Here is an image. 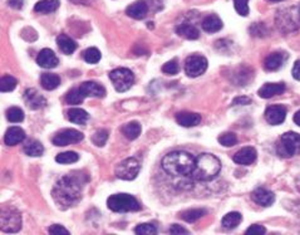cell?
I'll return each instance as SVG.
<instances>
[{
    "instance_id": "7",
    "label": "cell",
    "mask_w": 300,
    "mask_h": 235,
    "mask_svg": "<svg viewBox=\"0 0 300 235\" xmlns=\"http://www.w3.org/2000/svg\"><path fill=\"white\" fill-rule=\"evenodd\" d=\"M2 230L6 232H17L22 227V216L14 207L7 206L2 209Z\"/></svg>"
},
{
    "instance_id": "16",
    "label": "cell",
    "mask_w": 300,
    "mask_h": 235,
    "mask_svg": "<svg viewBox=\"0 0 300 235\" xmlns=\"http://www.w3.org/2000/svg\"><path fill=\"white\" fill-rule=\"evenodd\" d=\"M256 150L254 147H244L234 155V161L239 165H251L256 160Z\"/></svg>"
},
{
    "instance_id": "25",
    "label": "cell",
    "mask_w": 300,
    "mask_h": 235,
    "mask_svg": "<svg viewBox=\"0 0 300 235\" xmlns=\"http://www.w3.org/2000/svg\"><path fill=\"white\" fill-rule=\"evenodd\" d=\"M59 0H41L34 7V11L37 13H43V14H49L56 12L59 8Z\"/></svg>"
},
{
    "instance_id": "13",
    "label": "cell",
    "mask_w": 300,
    "mask_h": 235,
    "mask_svg": "<svg viewBox=\"0 0 300 235\" xmlns=\"http://www.w3.org/2000/svg\"><path fill=\"white\" fill-rule=\"evenodd\" d=\"M24 101H26L27 106L32 110H39V108L46 107L47 100L41 95L39 92H37V90L34 88H29L24 92Z\"/></svg>"
},
{
    "instance_id": "50",
    "label": "cell",
    "mask_w": 300,
    "mask_h": 235,
    "mask_svg": "<svg viewBox=\"0 0 300 235\" xmlns=\"http://www.w3.org/2000/svg\"><path fill=\"white\" fill-rule=\"evenodd\" d=\"M299 17H300V9H299Z\"/></svg>"
},
{
    "instance_id": "36",
    "label": "cell",
    "mask_w": 300,
    "mask_h": 235,
    "mask_svg": "<svg viewBox=\"0 0 300 235\" xmlns=\"http://www.w3.org/2000/svg\"><path fill=\"white\" fill-rule=\"evenodd\" d=\"M7 118L13 123H19L24 120V112L19 107H11L7 111Z\"/></svg>"
},
{
    "instance_id": "22",
    "label": "cell",
    "mask_w": 300,
    "mask_h": 235,
    "mask_svg": "<svg viewBox=\"0 0 300 235\" xmlns=\"http://www.w3.org/2000/svg\"><path fill=\"white\" fill-rule=\"evenodd\" d=\"M176 33H177L178 36L183 37V38L190 39V41H195V39H197L198 37H200L198 29L190 23L180 24V26L176 28Z\"/></svg>"
},
{
    "instance_id": "47",
    "label": "cell",
    "mask_w": 300,
    "mask_h": 235,
    "mask_svg": "<svg viewBox=\"0 0 300 235\" xmlns=\"http://www.w3.org/2000/svg\"><path fill=\"white\" fill-rule=\"evenodd\" d=\"M24 0H8V4L14 9H21L23 7Z\"/></svg>"
},
{
    "instance_id": "6",
    "label": "cell",
    "mask_w": 300,
    "mask_h": 235,
    "mask_svg": "<svg viewBox=\"0 0 300 235\" xmlns=\"http://www.w3.org/2000/svg\"><path fill=\"white\" fill-rule=\"evenodd\" d=\"M110 80L112 81L113 87L117 92H126L132 87L135 82V76L128 68L113 69L110 73Z\"/></svg>"
},
{
    "instance_id": "10",
    "label": "cell",
    "mask_w": 300,
    "mask_h": 235,
    "mask_svg": "<svg viewBox=\"0 0 300 235\" xmlns=\"http://www.w3.org/2000/svg\"><path fill=\"white\" fill-rule=\"evenodd\" d=\"M83 133L79 131L73 130V128H68V130H63L59 133H57L53 137V143L56 146H68L73 145V143H78L83 140Z\"/></svg>"
},
{
    "instance_id": "32",
    "label": "cell",
    "mask_w": 300,
    "mask_h": 235,
    "mask_svg": "<svg viewBox=\"0 0 300 235\" xmlns=\"http://www.w3.org/2000/svg\"><path fill=\"white\" fill-rule=\"evenodd\" d=\"M79 160V155L74 151H67V152H62L57 155L56 161L59 164H74Z\"/></svg>"
},
{
    "instance_id": "11",
    "label": "cell",
    "mask_w": 300,
    "mask_h": 235,
    "mask_svg": "<svg viewBox=\"0 0 300 235\" xmlns=\"http://www.w3.org/2000/svg\"><path fill=\"white\" fill-rule=\"evenodd\" d=\"M285 117H286V108L284 106H270L265 111V120H266L267 123L272 126L280 125V123L284 122Z\"/></svg>"
},
{
    "instance_id": "18",
    "label": "cell",
    "mask_w": 300,
    "mask_h": 235,
    "mask_svg": "<svg viewBox=\"0 0 300 235\" xmlns=\"http://www.w3.org/2000/svg\"><path fill=\"white\" fill-rule=\"evenodd\" d=\"M176 121L182 127H195L201 122V116L195 112H178L176 115Z\"/></svg>"
},
{
    "instance_id": "5",
    "label": "cell",
    "mask_w": 300,
    "mask_h": 235,
    "mask_svg": "<svg viewBox=\"0 0 300 235\" xmlns=\"http://www.w3.org/2000/svg\"><path fill=\"white\" fill-rule=\"evenodd\" d=\"M107 206L112 211L116 212H127V211H138L141 205L132 195L128 194H115L108 197Z\"/></svg>"
},
{
    "instance_id": "49",
    "label": "cell",
    "mask_w": 300,
    "mask_h": 235,
    "mask_svg": "<svg viewBox=\"0 0 300 235\" xmlns=\"http://www.w3.org/2000/svg\"><path fill=\"white\" fill-rule=\"evenodd\" d=\"M270 2H274V3H277V2H282V0H270Z\"/></svg>"
},
{
    "instance_id": "35",
    "label": "cell",
    "mask_w": 300,
    "mask_h": 235,
    "mask_svg": "<svg viewBox=\"0 0 300 235\" xmlns=\"http://www.w3.org/2000/svg\"><path fill=\"white\" fill-rule=\"evenodd\" d=\"M101 52L97 48H88L83 52V59L89 64H96L101 61Z\"/></svg>"
},
{
    "instance_id": "27",
    "label": "cell",
    "mask_w": 300,
    "mask_h": 235,
    "mask_svg": "<svg viewBox=\"0 0 300 235\" xmlns=\"http://www.w3.org/2000/svg\"><path fill=\"white\" fill-rule=\"evenodd\" d=\"M67 115H68L67 116L68 120L71 121V122L77 123V125H84L89 118L88 113L84 110H82V108H71Z\"/></svg>"
},
{
    "instance_id": "40",
    "label": "cell",
    "mask_w": 300,
    "mask_h": 235,
    "mask_svg": "<svg viewBox=\"0 0 300 235\" xmlns=\"http://www.w3.org/2000/svg\"><path fill=\"white\" fill-rule=\"evenodd\" d=\"M180 71V67H178L177 61L176 59H172V61L167 62V63L163 64L162 67V72L166 74H170V76H175V74L178 73Z\"/></svg>"
},
{
    "instance_id": "21",
    "label": "cell",
    "mask_w": 300,
    "mask_h": 235,
    "mask_svg": "<svg viewBox=\"0 0 300 235\" xmlns=\"http://www.w3.org/2000/svg\"><path fill=\"white\" fill-rule=\"evenodd\" d=\"M26 138V132L21 127H11L4 136V141L8 146H16Z\"/></svg>"
},
{
    "instance_id": "20",
    "label": "cell",
    "mask_w": 300,
    "mask_h": 235,
    "mask_svg": "<svg viewBox=\"0 0 300 235\" xmlns=\"http://www.w3.org/2000/svg\"><path fill=\"white\" fill-rule=\"evenodd\" d=\"M285 91L284 83H265L259 90V96L261 98H271L276 95H281Z\"/></svg>"
},
{
    "instance_id": "34",
    "label": "cell",
    "mask_w": 300,
    "mask_h": 235,
    "mask_svg": "<svg viewBox=\"0 0 300 235\" xmlns=\"http://www.w3.org/2000/svg\"><path fill=\"white\" fill-rule=\"evenodd\" d=\"M84 95L82 93V91L78 88H73V90H71L68 92V95H67L66 101L69 103V105H79V103H82L84 101Z\"/></svg>"
},
{
    "instance_id": "31",
    "label": "cell",
    "mask_w": 300,
    "mask_h": 235,
    "mask_svg": "<svg viewBox=\"0 0 300 235\" xmlns=\"http://www.w3.org/2000/svg\"><path fill=\"white\" fill-rule=\"evenodd\" d=\"M205 214H206V210L205 209H191L183 211L182 214H181V217H182V220H185L186 222H195L197 221L198 219H201Z\"/></svg>"
},
{
    "instance_id": "30",
    "label": "cell",
    "mask_w": 300,
    "mask_h": 235,
    "mask_svg": "<svg viewBox=\"0 0 300 235\" xmlns=\"http://www.w3.org/2000/svg\"><path fill=\"white\" fill-rule=\"evenodd\" d=\"M122 133L128 140H136L141 133V125L138 122H130L122 127Z\"/></svg>"
},
{
    "instance_id": "29",
    "label": "cell",
    "mask_w": 300,
    "mask_h": 235,
    "mask_svg": "<svg viewBox=\"0 0 300 235\" xmlns=\"http://www.w3.org/2000/svg\"><path fill=\"white\" fill-rule=\"evenodd\" d=\"M241 221H242L241 214L237 211H232L222 217L221 224L225 229H235V227H236Z\"/></svg>"
},
{
    "instance_id": "1",
    "label": "cell",
    "mask_w": 300,
    "mask_h": 235,
    "mask_svg": "<svg viewBox=\"0 0 300 235\" xmlns=\"http://www.w3.org/2000/svg\"><path fill=\"white\" fill-rule=\"evenodd\" d=\"M83 175H66L54 186L52 191L54 201L58 207L66 210L74 206L82 197V189L86 180H82Z\"/></svg>"
},
{
    "instance_id": "2",
    "label": "cell",
    "mask_w": 300,
    "mask_h": 235,
    "mask_svg": "<svg viewBox=\"0 0 300 235\" xmlns=\"http://www.w3.org/2000/svg\"><path fill=\"white\" fill-rule=\"evenodd\" d=\"M196 159L186 151H173L162 159V169L171 176H190Z\"/></svg>"
},
{
    "instance_id": "46",
    "label": "cell",
    "mask_w": 300,
    "mask_h": 235,
    "mask_svg": "<svg viewBox=\"0 0 300 235\" xmlns=\"http://www.w3.org/2000/svg\"><path fill=\"white\" fill-rule=\"evenodd\" d=\"M292 77H294L296 81H300V61H296L294 63V67H292Z\"/></svg>"
},
{
    "instance_id": "23",
    "label": "cell",
    "mask_w": 300,
    "mask_h": 235,
    "mask_svg": "<svg viewBox=\"0 0 300 235\" xmlns=\"http://www.w3.org/2000/svg\"><path fill=\"white\" fill-rule=\"evenodd\" d=\"M41 85L44 90L53 91L59 87V85H61V78H59V76H57V74L44 73L42 74L41 77Z\"/></svg>"
},
{
    "instance_id": "43",
    "label": "cell",
    "mask_w": 300,
    "mask_h": 235,
    "mask_svg": "<svg viewBox=\"0 0 300 235\" xmlns=\"http://www.w3.org/2000/svg\"><path fill=\"white\" fill-rule=\"evenodd\" d=\"M49 232L51 234H64V235H69V230H67L66 227L62 226V225H52L51 227H49Z\"/></svg>"
},
{
    "instance_id": "4",
    "label": "cell",
    "mask_w": 300,
    "mask_h": 235,
    "mask_svg": "<svg viewBox=\"0 0 300 235\" xmlns=\"http://www.w3.org/2000/svg\"><path fill=\"white\" fill-rule=\"evenodd\" d=\"M276 152L280 157L289 159L300 155V135L296 132H286L281 136L277 143Z\"/></svg>"
},
{
    "instance_id": "41",
    "label": "cell",
    "mask_w": 300,
    "mask_h": 235,
    "mask_svg": "<svg viewBox=\"0 0 300 235\" xmlns=\"http://www.w3.org/2000/svg\"><path fill=\"white\" fill-rule=\"evenodd\" d=\"M249 0H234V6L237 13L242 17H246L249 14V6H247Z\"/></svg>"
},
{
    "instance_id": "8",
    "label": "cell",
    "mask_w": 300,
    "mask_h": 235,
    "mask_svg": "<svg viewBox=\"0 0 300 235\" xmlns=\"http://www.w3.org/2000/svg\"><path fill=\"white\" fill-rule=\"evenodd\" d=\"M141 164L136 157H130V159L123 160L120 162L117 167H116V176L121 180H126V181H131L137 177L140 174Z\"/></svg>"
},
{
    "instance_id": "26",
    "label": "cell",
    "mask_w": 300,
    "mask_h": 235,
    "mask_svg": "<svg viewBox=\"0 0 300 235\" xmlns=\"http://www.w3.org/2000/svg\"><path fill=\"white\" fill-rule=\"evenodd\" d=\"M57 44L61 48V51L66 54H72L77 49V43L72 38H69L66 34H61L57 38Z\"/></svg>"
},
{
    "instance_id": "37",
    "label": "cell",
    "mask_w": 300,
    "mask_h": 235,
    "mask_svg": "<svg viewBox=\"0 0 300 235\" xmlns=\"http://www.w3.org/2000/svg\"><path fill=\"white\" fill-rule=\"evenodd\" d=\"M219 142L225 147H232L237 143V137L234 132H225L220 135Z\"/></svg>"
},
{
    "instance_id": "19",
    "label": "cell",
    "mask_w": 300,
    "mask_h": 235,
    "mask_svg": "<svg viewBox=\"0 0 300 235\" xmlns=\"http://www.w3.org/2000/svg\"><path fill=\"white\" fill-rule=\"evenodd\" d=\"M148 12V6L146 4V2L143 0H138V2H135L133 4H131L127 9H126V13H127L128 17L133 19H143L146 16H147Z\"/></svg>"
},
{
    "instance_id": "3",
    "label": "cell",
    "mask_w": 300,
    "mask_h": 235,
    "mask_svg": "<svg viewBox=\"0 0 300 235\" xmlns=\"http://www.w3.org/2000/svg\"><path fill=\"white\" fill-rule=\"evenodd\" d=\"M221 162L212 153H201L195 161V167L190 176L197 181H211L219 175Z\"/></svg>"
},
{
    "instance_id": "48",
    "label": "cell",
    "mask_w": 300,
    "mask_h": 235,
    "mask_svg": "<svg viewBox=\"0 0 300 235\" xmlns=\"http://www.w3.org/2000/svg\"><path fill=\"white\" fill-rule=\"evenodd\" d=\"M294 122L296 123L297 126H300V111H297L294 115Z\"/></svg>"
},
{
    "instance_id": "15",
    "label": "cell",
    "mask_w": 300,
    "mask_h": 235,
    "mask_svg": "<svg viewBox=\"0 0 300 235\" xmlns=\"http://www.w3.org/2000/svg\"><path fill=\"white\" fill-rule=\"evenodd\" d=\"M79 90L84 95V97H97L102 98L106 96V90L102 85L89 81V82H84L79 86Z\"/></svg>"
},
{
    "instance_id": "9",
    "label": "cell",
    "mask_w": 300,
    "mask_h": 235,
    "mask_svg": "<svg viewBox=\"0 0 300 235\" xmlns=\"http://www.w3.org/2000/svg\"><path fill=\"white\" fill-rule=\"evenodd\" d=\"M207 66V59L202 56H190L186 58L185 61V72L188 77H192V78H196V77L201 76L206 72Z\"/></svg>"
},
{
    "instance_id": "33",
    "label": "cell",
    "mask_w": 300,
    "mask_h": 235,
    "mask_svg": "<svg viewBox=\"0 0 300 235\" xmlns=\"http://www.w3.org/2000/svg\"><path fill=\"white\" fill-rule=\"evenodd\" d=\"M17 85H18V81L14 77L4 76L2 77V81H0V90L2 92H12L16 90Z\"/></svg>"
},
{
    "instance_id": "17",
    "label": "cell",
    "mask_w": 300,
    "mask_h": 235,
    "mask_svg": "<svg viewBox=\"0 0 300 235\" xmlns=\"http://www.w3.org/2000/svg\"><path fill=\"white\" fill-rule=\"evenodd\" d=\"M285 59H286V54L282 52H274V53L269 54L264 61V68L267 72H274L281 68L284 64Z\"/></svg>"
},
{
    "instance_id": "14",
    "label": "cell",
    "mask_w": 300,
    "mask_h": 235,
    "mask_svg": "<svg viewBox=\"0 0 300 235\" xmlns=\"http://www.w3.org/2000/svg\"><path fill=\"white\" fill-rule=\"evenodd\" d=\"M251 197L257 205H261V206L265 207L271 206L275 201L274 192L270 191V190L264 189V187H257V189H255Z\"/></svg>"
},
{
    "instance_id": "39",
    "label": "cell",
    "mask_w": 300,
    "mask_h": 235,
    "mask_svg": "<svg viewBox=\"0 0 300 235\" xmlns=\"http://www.w3.org/2000/svg\"><path fill=\"white\" fill-rule=\"evenodd\" d=\"M108 140V131L106 130H101L97 131L96 133L92 137V142L94 143L96 146H99V147H102V146L106 145Z\"/></svg>"
},
{
    "instance_id": "44",
    "label": "cell",
    "mask_w": 300,
    "mask_h": 235,
    "mask_svg": "<svg viewBox=\"0 0 300 235\" xmlns=\"http://www.w3.org/2000/svg\"><path fill=\"white\" fill-rule=\"evenodd\" d=\"M251 103V98L245 97V96H241V97H236L234 101H232V105H241V106H246Z\"/></svg>"
},
{
    "instance_id": "42",
    "label": "cell",
    "mask_w": 300,
    "mask_h": 235,
    "mask_svg": "<svg viewBox=\"0 0 300 235\" xmlns=\"http://www.w3.org/2000/svg\"><path fill=\"white\" fill-rule=\"evenodd\" d=\"M245 232H246V234H265V232H266V229H265L262 225L255 224V225H251L250 227H247Z\"/></svg>"
},
{
    "instance_id": "24",
    "label": "cell",
    "mask_w": 300,
    "mask_h": 235,
    "mask_svg": "<svg viewBox=\"0 0 300 235\" xmlns=\"http://www.w3.org/2000/svg\"><path fill=\"white\" fill-rule=\"evenodd\" d=\"M221 28L222 22L217 16H209L202 21V29L207 33H216Z\"/></svg>"
},
{
    "instance_id": "45",
    "label": "cell",
    "mask_w": 300,
    "mask_h": 235,
    "mask_svg": "<svg viewBox=\"0 0 300 235\" xmlns=\"http://www.w3.org/2000/svg\"><path fill=\"white\" fill-rule=\"evenodd\" d=\"M171 234H188V230L185 229V227L180 226L177 224H173L170 229Z\"/></svg>"
},
{
    "instance_id": "12",
    "label": "cell",
    "mask_w": 300,
    "mask_h": 235,
    "mask_svg": "<svg viewBox=\"0 0 300 235\" xmlns=\"http://www.w3.org/2000/svg\"><path fill=\"white\" fill-rule=\"evenodd\" d=\"M37 63L39 64V67L46 69L56 68L59 64V59L57 58L56 53L52 49L44 48L39 52L38 58H37Z\"/></svg>"
},
{
    "instance_id": "38",
    "label": "cell",
    "mask_w": 300,
    "mask_h": 235,
    "mask_svg": "<svg viewBox=\"0 0 300 235\" xmlns=\"http://www.w3.org/2000/svg\"><path fill=\"white\" fill-rule=\"evenodd\" d=\"M135 232L138 235H155L157 234V229H156L155 225L145 222V224L137 225L135 229Z\"/></svg>"
},
{
    "instance_id": "28",
    "label": "cell",
    "mask_w": 300,
    "mask_h": 235,
    "mask_svg": "<svg viewBox=\"0 0 300 235\" xmlns=\"http://www.w3.org/2000/svg\"><path fill=\"white\" fill-rule=\"evenodd\" d=\"M23 150L24 152L28 156H31V157H39V156L43 155L44 152L43 145L37 140H29L28 142L24 145Z\"/></svg>"
}]
</instances>
